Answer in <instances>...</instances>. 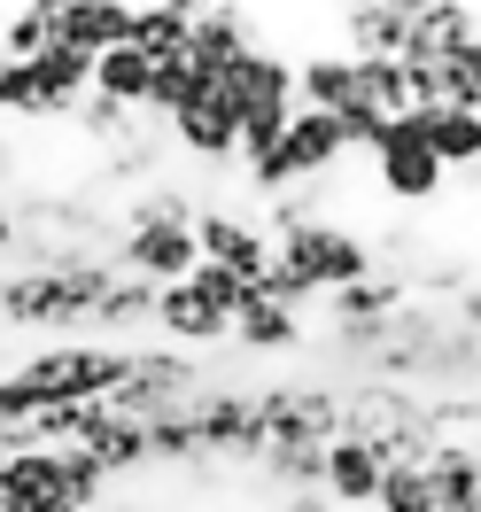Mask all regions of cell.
I'll use <instances>...</instances> for the list:
<instances>
[{"instance_id":"22","label":"cell","mask_w":481,"mask_h":512,"mask_svg":"<svg viewBox=\"0 0 481 512\" xmlns=\"http://www.w3.org/2000/svg\"><path fill=\"white\" fill-rule=\"evenodd\" d=\"M32 70V94H39V117H70L78 101L94 94V63L86 55H70V47H47L39 63H24Z\"/></svg>"},{"instance_id":"3","label":"cell","mask_w":481,"mask_h":512,"mask_svg":"<svg viewBox=\"0 0 481 512\" xmlns=\"http://www.w3.org/2000/svg\"><path fill=\"white\" fill-rule=\"evenodd\" d=\"M272 264H288L311 295H334V288H350V280H365V272H381L373 241L350 233L342 218H319V225H303V233H280V241H272Z\"/></svg>"},{"instance_id":"26","label":"cell","mask_w":481,"mask_h":512,"mask_svg":"<svg viewBox=\"0 0 481 512\" xmlns=\"http://www.w3.org/2000/svg\"><path fill=\"white\" fill-rule=\"evenodd\" d=\"M148 70L132 47H109V55H94V101H109V109H125V117H140L148 109Z\"/></svg>"},{"instance_id":"10","label":"cell","mask_w":481,"mask_h":512,"mask_svg":"<svg viewBox=\"0 0 481 512\" xmlns=\"http://www.w3.org/2000/svg\"><path fill=\"white\" fill-rule=\"evenodd\" d=\"M334 24H342V55L350 63H396L404 32H412V0H350Z\"/></svg>"},{"instance_id":"32","label":"cell","mask_w":481,"mask_h":512,"mask_svg":"<svg viewBox=\"0 0 481 512\" xmlns=\"http://www.w3.org/2000/svg\"><path fill=\"white\" fill-rule=\"evenodd\" d=\"M0 109L39 117V94H32V70H24V63H0Z\"/></svg>"},{"instance_id":"4","label":"cell","mask_w":481,"mask_h":512,"mask_svg":"<svg viewBox=\"0 0 481 512\" xmlns=\"http://www.w3.org/2000/svg\"><path fill=\"white\" fill-rule=\"evenodd\" d=\"M257 427H264V443L326 450L342 435V388L334 381H272V388H257Z\"/></svg>"},{"instance_id":"27","label":"cell","mask_w":481,"mask_h":512,"mask_svg":"<svg viewBox=\"0 0 481 512\" xmlns=\"http://www.w3.org/2000/svg\"><path fill=\"white\" fill-rule=\"evenodd\" d=\"M326 194H334V179H303V187H288V194H272L257 210V225H264V241H280V233H303V225H319V218H334L326 210Z\"/></svg>"},{"instance_id":"17","label":"cell","mask_w":481,"mask_h":512,"mask_svg":"<svg viewBox=\"0 0 481 512\" xmlns=\"http://www.w3.org/2000/svg\"><path fill=\"white\" fill-rule=\"evenodd\" d=\"M412 125H419V148L435 156V171L443 179H474V163H481V117H466V109H412Z\"/></svg>"},{"instance_id":"9","label":"cell","mask_w":481,"mask_h":512,"mask_svg":"<svg viewBox=\"0 0 481 512\" xmlns=\"http://www.w3.org/2000/svg\"><path fill=\"white\" fill-rule=\"evenodd\" d=\"M109 264H117L125 280H148V288H179L194 272V233L187 225H125Z\"/></svg>"},{"instance_id":"28","label":"cell","mask_w":481,"mask_h":512,"mask_svg":"<svg viewBox=\"0 0 481 512\" xmlns=\"http://www.w3.org/2000/svg\"><path fill=\"white\" fill-rule=\"evenodd\" d=\"M55 47V16L47 8H8L0 16V63H39Z\"/></svg>"},{"instance_id":"35","label":"cell","mask_w":481,"mask_h":512,"mask_svg":"<svg viewBox=\"0 0 481 512\" xmlns=\"http://www.w3.org/2000/svg\"><path fill=\"white\" fill-rule=\"evenodd\" d=\"M8 163H16V156H8V148H0V179H8Z\"/></svg>"},{"instance_id":"8","label":"cell","mask_w":481,"mask_h":512,"mask_svg":"<svg viewBox=\"0 0 481 512\" xmlns=\"http://www.w3.org/2000/svg\"><path fill=\"white\" fill-rule=\"evenodd\" d=\"M163 140H179V148H187L194 163H210V171L241 163V125H233V101H225L218 78H202L187 109H179V117H163Z\"/></svg>"},{"instance_id":"16","label":"cell","mask_w":481,"mask_h":512,"mask_svg":"<svg viewBox=\"0 0 481 512\" xmlns=\"http://www.w3.org/2000/svg\"><path fill=\"white\" fill-rule=\"evenodd\" d=\"M0 497H8V505L16 512H70L63 505V458H55V450H8V458H0Z\"/></svg>"},{"instance_id":"12","label":"cell","mask_w":481,"mask_h":512,"mask_svg":"<svg viewBox=\"0 0 481 512\" xmlns=\"http://www.w3.org/2000/svg\"><path fill=\"white\" fill-rule=\"evenodd\" d=\"M381 474H388V466L373 458V443H357V435H334V443L319 450V497L334 512H365Z\"/></svg>"},{"instance_id":"31","label":"cell","mask_w":481,"mask_h":512,"mask_svg":"<svg viewBox=\"0 0 481 512\" xmlns=\"http://www.w3.org/2000/svg\"><path fill=\"white\" fill-rule=\"evenodd\" d=\"M70 125L86 132V140H101V148H117V140H125V132L140 125V117H125V109H109V101H94V94H86L78 109H70Z\"/></svg>"},{"instance_id":"37","label":"cell","mask_w":481,"mask_h":512,"mask_svg":"<svg viewBox=\"0 0 481 512\" xmlns=\"http://www.w3.org/2000/svg\"><path fill=\"white\" fill-rule=\"evenodd\" d=\"M0 512H16V505H8V497H0Z\"/></svg>"},{"instance_id":"24","label":"cell","mask_w":481,"mask_h":512,"mask_svg":"<svg viewBox=\"0 0 481 512\" xmlns=\"http://www.w3.org/2000/svg\"><path fill=\"white\" fill-rule=\"evenodd\" d=\"M295 109H350V55L342 47H319V55H303L295 63Z\"/></svg>"},{"instance_id":"19","label":"cell","mask_w":481,"mask_h":512,"mask_svg":"<svg viewBox=\"0 0 481 512\" xmlns=\"http://www.w3.org/2000/svg\"><path fill=\"white\" fill-rule=\"evenodd\" d=\"M225 311H210L202 295L179 280V288H156V334L163 342H179V350H225Z\"/></svg>"},{"instance_id":"20","label":"cell","mask_w":481,"mask_h":512,"mask_svg":"<svg viewBox=\"0 0 481 512\" xmlns=\"http://www.w3.org/2000/svg\"><path fill=\"white\" fill-rule=\"evenodd\" d=\"M419 474H427L435 512H481V450L474 443H435L419 458Z\"/></svg>"},{"instance_id":"7","label":"cell","mask_w":481,"mask_h":512,"mask_svg":"<svg viewBox=\"0 0 481 512\" xmlns=\"http://www.w3.org/2000/svg\"><path fill=\"white\" fill-rule=\"evenodd\" d=\"M365 163H373V179H381L388 202H412V210H419V202H435V194L450 187L443 171H435V156L419 148V125H412V117H388Z\"/></svg>"},{"instance_id":"13","label":"cell","mask_w":481,"mask_h":512,"mask_svg":"<svg viewBox=\"0 0 481 512\" xmlns=\"http://www.w3.org/2000/svg\"><path fill=\"white\" fill-rule=\"evenodd\" d=\"M55 16V47H70V55H109V47H125L132 32V8L125 0H63V8H47Z\"/></svg>"},{"instance_id":"11","label":"cell","mask_w":481,"mask_h":512,"mask_svg":"<svg viewBox=\"0 0 481 512\" xmlns=\"http://www.w3.org/2000/svg\"><path fill=\"white\" fill-rule=\"evenodd\" d=\"M249 47H257V16L249 8H194L187 16V63L202 78H225Z\"/></svg>"},{"instance_id":"6","label":"cell","mask_w":481,"mask_h":512,"mask_svg":"<svg viewBox=\"0 0 481 512\" xmlns=\"http://www.w3.org/2000/svg\"><path fill=\"white\" fill-rule=\"evenodd\" d=\"M194 264H218L233 280H249L257 288L264 264H272V241H264L257 210H225V202H194Z\"/></svg>"},{"instance_id":"34","label":"cell","mask_w":481,"mask_h":512,"mask_svg":"<svg viewBox=\"0 0 481 512\" xmlns=\"http://www.w3.org/2000/svg\"><path fill=\"white\" fill-rule=\"evenodd\" d=\"M16 233H24V218H16L8 202H0V264H8V249H16Z\"/></svg>"},{"instance_id":"38","label":"cell","mask_w":481,"mask_h":512,"mask_svg":"<svg viewBox=\"0 0 481 512\" xmlns=\"http://www.w3.org/2000/svg\"><path fill=\"white\" fill-rule=\"evenodd\" d=\"M0 458H8V450H0Z\"/></svg>"},{"instance_id":"18","label":"cell","mask_w":481,"mask_h":512,"mask_svg":"<svg viewBox=\"0 0 481 512\" xmlns=\"http://www.w3.org/2000/svg\"><path fill=\"white\" fill-rule=\"evenodd\" d=\"M280 163H288L295 179H334L342 171V132H334V117L326 109H295L288 132H280Z\"/></svg>"},{"instance_id":"1","label":"cell","mask_w":481,"mask_h":512,"mask_svg":"<svg viewBox=\"0 0 481 512\" xmlns=\"http://www.w3.org/2000/svg\"><path fill=\"white\" fill-rule=\"evenodd\" d=\"M109 288H117L109 256H78L63 272H0V326H24L47 342H86V319Z\"/></svg>"},{"instance_id":"2","label":"cell","mask_w":481,"mask_h":512,"mask_svg":"<svg viewBox=\"0 0 481 512\" xmlns=\"http://www.w3.org/2000/svg\"><path fill=\"white\" fill-rule=\"evenodd\" d=\"M342 435L373 443L381 466H419L435 450V427H427V396L396 381H350L342 388Z\"/></svg>"},{"instance_id":"33","label":"cell","mask_w":481,"mask_h":512,"mask_svg":"<svg viewBox=\"0 0 481 512\" xmlns=\"http://www.w3.org/2000/svg\"><path fill=\"white\" fill-rule=\"evenodd\" d=\"M280 512H334V505H326L319 489H288V497H280Z\"/></svg>"},{"instance_id":"36","label":"cell","mask_w":481,"mask_h":512,"mask_svg":"<svg viewBox=\"0 0 481 512\" xmlns=\"http://www.w3.org/2000/svg\"><path fill=\"white\" fill-rule=\"evenodd\" d=\"M117 512H156V505H117Z\"/></svg>"},{"instance_id":"15","label":"cell","mask_w":481,"mask_h":512,"mask_svg":"<svg viewBox=\"0 0 481 512\" xmlns=\"http://www.w3.org/2000/svg\"><path fill=\"white\" fill-rule=\"evenodd\" d=\"M412 303V272H365V280H350V288H334L326 295V326H381L396 319Z\"/></svg>"},{"instance_id":"5","label":"cell","mask_w":481,"mask_h":512,"mask_svg":"<svg viewBox=\"0 0 481 512\" xmlns=\"http://www.w3.org/2000/svg\"><path fill=\"white\" fill-rule=\"evenodd\" d=\"M194 443H202V466H257L264 427H257V388L233 381H202V396L187 404Z\"/></svg>"},{"instance_id":"21","label":"cell","mask_w":481,"mask_h":512,"mask_svg":"<svg viewBox=\"0 0 481 512\" xmlns=\"http://www.w3.org/2000/svg\"><path fill=\"white\" fill-rule=\"evenodd\" d=\"M225 342H233L241 357H295V350H311V326L295 319V311H280V303H264V295H257L241 319L225 326Z\"/></svg>"},{"instance_id":"14","label":"cell","mask_w":481,"mask_h":512,"mask_svg":"<svg viewBox=\"0 0 481 512\" xmlns=\"http://www.w3.org/2000/svg\"><path fill=\"white\" fill-rule=\"evenodd\" d=\"M140 334H156V288L148 280H125L117 272V288L94 303V319H86V342H109V350H132Z\"/></svg>"},{"instance_id":"29","label":"cell","mask_w":481,"mask_h":512,"mask_svg":"<svg viewBox=\"0 0 481 512\" xmlns=\"http://www.w3.org/2000/svg\"><path fill=\"white\" fill-rule=\"evenodd\" d=\"M365 512H435L427 474H419V466H388V474L373 481V505H365Z\"/></svg>"},{"instance_id":"30","label":"cell","mask_w":481,"mask_h":512,"mask_svg":"<svg viewBox=\"0 0 481 512\" xmlns=\"http://www.w3.org/2000/svg\"><path fill=\"white\" fill-rule=\"evenodd\" d=\"M125 225H194V194L187 187H140L125 202Z\"/></svg>"},{"instance_id":"23","label":"cell","mask_w":481,"mask_h":512,"mask_svg":"<svg viewBox=\"0 0 481 512\" xmlns=\"http://www.w3.org/2000/svg\"><path fill=\"white\" fill-rule=\"evenodd\" d=\"M350 101L373 117H412L419 109V78L404 63H350Z\"/></svg>"},{"instance_id":"25","label":"cell","mask_w":481,"mask_h":512,"mask_svg":"<svg viewBox=\"0 0 481 512\" xmlns=\"http://www.w3.org/2000/svg\"><path fill=\"white\" fill-rule=\"evenodd\" d=\"M187 16H194V8H179V0H163V8H132L125 47L140 55V63H171V55H187Z\"/></svg>"}]
</instances>
